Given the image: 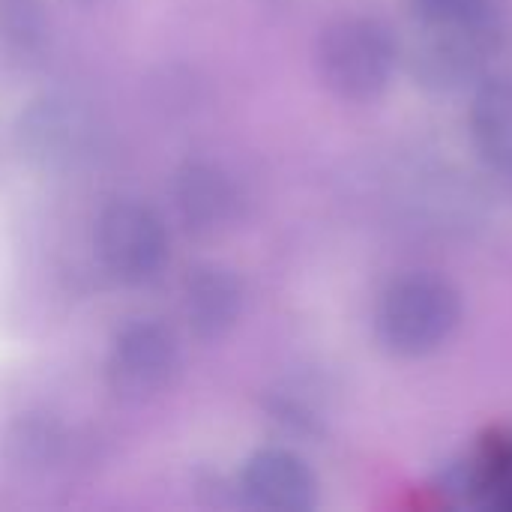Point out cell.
<instances>
[{
    "instance_id": "9c48e42d",
    "label": "cell",
    "mask_w": 512,
    "mask_h": 512,
    "mask_svg": "<svg viewBox=\"0 0 512 512\" xmlns=\"http://www.w3.org/2000/svg\"><path fill=\"white\" fill-rule=\"evenodd\" d=\"M246 291L234 270L222 264H195L183 279V315L201 342H216L234 330L243 315Z\"/></svg>"
},
{
    "instance_id": "7a4b0ae2",
    "label": "cell",
    "mask_w": 512,
    "mask_h": 512,
    "mask_svg": "<svg viewBox=\"0 0 512 512\" xmlns=\"http://www.w3.org/2000/svg\"><path fill=\"white\" fill-rule=\"evenodd\" d=\"M315 57L324 84L336 96L369 102L387 90L399 63V42L384 21L348 15L324 27Z\"/></svg>"
},
{
    "instance_id": "4fadbf2b",
    "label": "cell",
    "mask_w": 512,
    "mask_h": 512,
    "mask_svg": "<svg viewBox=\"0 0 512 512\" xmlns=\"http://www.w3.org/2000/svg\"><path fill=\"white\" fill-rule=\"evenodd\" d=\"M417 24H462L492 27L501 24L498 0H408Z\"/></svg>"
},
{
    "instance_id": "ba28073f",
    "label": "cell",
    "mask_w": 512,
    "mask_h": 512,
    "mask_svg": "<svg viewBox=\"0 0 512 512\" xmlns=\"http://www.w3.org/2000/svg\"><path fill=\"white\" fill-rule=\"evenodd\" d=\"M171 198L180 222L195 234H216L240 210L234 180L213 162L189 159L171 177Z\"/></svg>"
},
{
    "instance_id": "5b68a950",
    "label": "cell",
    "mask_w": 512,
    "mask_h": 512,
    "mask_svg": "<svg viewBox=\"0 0 512 512\" xmlns=\"http://www.w3.org/2000/svg\"><path fill=\"white\" fill-rule=\"evenodd\" d=\"M180 369V342L162 321L126 324L108 351L105 381L123 402H144L162 393Z\"/></svg>"
},
{
    "instance_id": "30bf717a",
    "label": "cell",
    "mask_w": 512,
    "mask_h": 512,
    "mask_svg": "<svg viewBox=\"0 0 512 512\" xmlns=\"http://www.w3.org/2000/svg\"><path fill=\"white\" fill-rule=\"evenodd\" d=\"M471 135L489 168L512 177V81H483L471 105Z\"/></svg>"
},
{
    "instance_id": "5bb4252c",
    "label": "cell",
    "mask_w": 512,
    "mask_h": 512,
    "mask_svg": "<svg viewBox=\"0 0 512 512\" xmlns=\"http://www.w3.org/2000/svg\"><path fill=\"white\" fill-rule=\"evenodd\" d=\"M495 504H498V507H504V510H512V477H510V483L501 489V495L495 498Z\"/></svg>"
},
{
    "instance_id": "277c9868",
    "label": "cell",
    "mask_w": 512,
    "mask_h": 512,
    "mask_svg": "<svg viewBox=\"0 0 512 512\" xmlns=\"http://www.w3.org/2000/svg\"><path fill=\"white\" fill-rule=\"evenodd\" d=\"M498 39L501 24H417V36L411 39L405 60L420 87L432 93H453L483 75Z\"/></svg>"
},
{
    "instance_id": "3957f363",
    "label": "cell",
    "mask_w": 512,
    "mask_h": 512,
    "mask_svg": "<svg viewBox=\"0 0 512 512\" xmlns=\"http://www.w3.org/2000/svg\"><path fill=\"white\" fill-rule=\"evenodd\" d=\"M96 255L111 279L129 288L150 285L168 261L162 216L141 201H111L96 219Z\"/></svg>"
},
{
    "instance_id": "8fae6325",
    "label": "cell",
    "mask_w": 512,
    "mask_h": 512,
    "mask_svg": "<svg viewBox=\"0 0 512 512\" xmlns=\"http://www.w3.org/2000/svg\"><path fill=\"white\" fill-rule=\"evenodd\" d=\"M0 39L18 57L42 54L48 42V12L42 0H0Z\"/></svg>"
},
{
    "instance_id": "7c38bea8",
    "label": "cell",
    "mask_w": 512,
    "mask_h": 512,
    "mask_svg": "<svg viewBox=\"0 0 512 512\" xmlns=\"http://www.w3.org/2000/svg\"><path fill=\"white\" fill-rule=\"evenodd\" d=\"M63 450V432L54 420L45 417H21L9 432V456L18 465H48Z\"/></svg>"
},
{
    "instance_id": "6da1fadb",
    "label": "cell",
    "mask_w": 512,
    "mask_h": 512,
    "mask_svg": "<svg viewBox=\"0 0 512 512\" xmlns=\"http://www.w3.org/2000/svg\"><path fill=\"white\" fill-rule=\"evenodd\" d=\"M462 321L459 288L438 273L417 270L393 279L375 306V336L393 357L417 360L450 342Z\"/></svg>"
},
{
    "instance_id": "8992f818",
    "label": "cell",
    "mask_w": 512,
    "mask_h": 512,
    "mask_svg": "<svg viewBox=\"0 0 512 512\" xmlns=\"http://www.w3.org/2000/svg\"><path fill=\"white\" fill-rule=\"evenodd\" d=\"M90 138V117L78 102L66 96L33 99L15 123V144L21 156L39 168H66L78 162L87 156Z\"/></svg>"
},
{
    "instance_id": "52a82bcc",
    "label": "cell",
    "mask_w": 512,
    "mask_h": 512,
    "mask_svg": "<svg viewBox=\"0 0 512 512\" xmlns=\"http://www.w3.org/2000/svg\"><path fill=\"white\" fill-rule=\"evenodd\" d=\"M240 495L258 510L309 512L318 504V480L297 453L267 447L246 459L240 471Z\"/></svg>"
}]
</instances>
